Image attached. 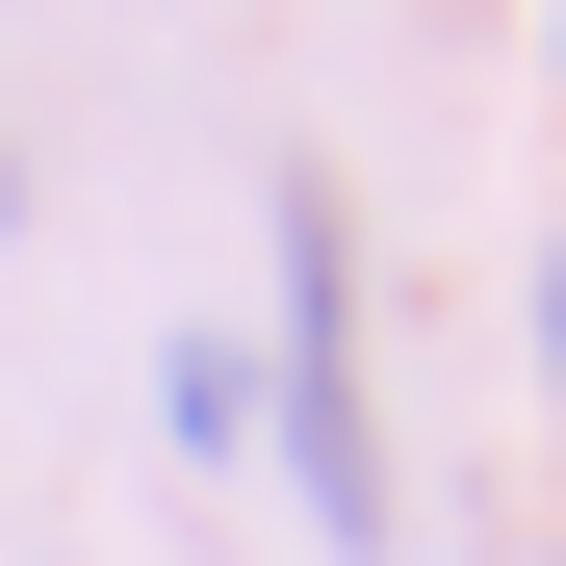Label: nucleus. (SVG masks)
<instances>
[{"instance_id": "obj_3", "label": "nucleus", "mask_w": 566, "mask_h": 566, "mask_svg": "<svg viewBox=\"0 0 566 566\" xmlns=\"http://www.w3.org/2000/svg\"><path fill=\"white\" fill-rule=\"evenodd\" d=\"M0 232H27V155H0Z\"/></svg>"}, {"instance_id": "obj_1", "label": "nucleus", "mask_w": 566, "mask_h": 566, "mask_svg": "<svg viewBox=\"0 0 566 566\" xmlns=\"http://www.w3.org/2000/svg\"><path fill=\"white\" fill-rule=\"evenodd\" d=\"M283 490H310L335 566H387V438H360V258H335V180H283Z\"/></svg>"}, {"instance_id": "obj_2", "label": "nucleus", "mask_w": 566, "mask_h": 566, "mask_svg": "<svg viewBox=\"0 0 566 566\" xmlns=\"http://www.w3.org/2000/svg\"><path fill=\"white\" fill-rule=\"evenodd\" d=\"M541 360H566V258H541Z\"/></svg>"}]
</instances>
